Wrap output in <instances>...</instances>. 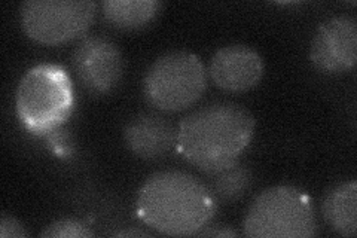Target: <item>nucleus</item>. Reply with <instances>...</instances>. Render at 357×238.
<instances>
[{"label":"nucleus","mask_w":357,"mask_h":238,"mask_svg":"<svg viewBox=\"0 0 357 238\" xmlns=\"http://www.w3.org/2000/svg\"><path fill=\"white\" fill-rule=\"evenodd\" d=\"M124 142L136 156L155 161L177 146V128L158 113H140L127 122Z\"/></svg>","instance_id":"nucleus-10"},{"label":"nucleus","mask_w":357,"mask_h":238,"mask_svg":"<svg viewBox=\"0 0 357 238\" xmlns=\"http://www.w3.org/2000/svg\"><path fill=\"white\" fill-rule=\"evenodd\" d=\"M218 200L195 176L177 170L151 174L139 189L136 210L140 221L156 232L189 237L211 222Z\"/></svg>","instance_id":"nucleus-2"},{"label":"nucleus","mask_w":357,"mask_h":238,"mask_svg":"<svg viewBox=\"0 0 357 238\" xmlns=\"http://www.w3.org/2000/svg\"><path fill=\"white\" fill-rule=\"evenodd\" d=\"M103 15L110 26L121 30H140L161 14L158 0H105Z\"/></svg>","instance_id":"nucleus-12"},{"label":"nucleus","mask_w":357,"mask_h":238,"mask_svg":"<svg viewBox=\"0 0 357 238\" xmlns=\"http://www.w3.org/2000/svg\"><path fill=\"white\" fill-rule=\"evenodd\" d=\"M0 237L2 238H26L30 237L29 231L24 228L20 221L8 213L2 214V221H0Z\"/></svg>","instance_id":"nucleus-15"},{"label":"nucleus","mask_w":357,"mask_h":238,"mask_svg":"<svg viewBox=\"0 0 357 238\" xmlns=\"http://www.w3.org/2000/svg\"><path fill=\"white\" fill-rule=\"evenodd\" d=\"M265 64L258 51L248 45H227L211 57L207 75L228 93H244L259 84Z\"/></svg>","instance_id":"nucleus-9"},{"label":"nucleus","mask_w":357,"mask_h":238,"mask_svg":"<svg viewBox=\"0 0 357 238\" xmlns=\"http://www.w3.org/2000/svg\"><path fill=\"white\" fill-rule=\"evenodd\" d=\"M75 106L72 77L64 67L42 63L21 77L17 88V115L29 133L48 134L69 119Z\"/></svg>","instance_id":"nucleus-3"},{"label":"nucleus","mask_w":357,"mask_h":238,"mask_svg":"<svg viewBox=\"0 0 357 238\" xmlns=\"http://www.w3.org/2000/svg\"><path fill=\"white\" fill-rule=\"evenodd\" d=\"M42 238H91L94 232L79 221L61 219L45 226L39 234Z\"/></svg>","instance_id":"nucleus-14"},{"label":"nucleus","mask_w":357,"mask_h":238,"mask_svg":"<svg viewBox=\"0 0 357 238\" xmlns=\"http://www.w3.org/2000/svg\"><path fill=\"white\" fill-rule=\"evenodd\" d=\"M96 10L93 0H27L20 5V22L31 40L54 47L84 36Z\"/></svg>","instance_id":"nucleus-6"},{"label":"nucleus","mask_w":357,"mask_h":238,"mask_svg":"<svg viewBox=\"0 0 357 238\" xmlns=\"http://www.w3.org/2000/svg\"><path fill=\"white\" fill-rule=\"evenodd\" d=\"M243 230L250 238H312L319 232L314 204L298 188H270L250 204Z\"/></svg>","instance_id":"nucleus-4"},{"label":"nucleus","mask_w":357,"mask_h":238,"mask_svg":"<svg viewBox=\"0 0 357 238\" xmlns=\"http://www.w3.org/2000/svg\"><path fill=\"white\" fill-rule=\"evenodd\" d=\"M115 237H152L151 232L143 231V230H124L118 231L114 234Z\"/></svg>","instance_id":"nucleus-17"},{"label":"nucleus","mask_w":357,"mask_h":238,"mask_svg":"<svg viewBox=\"0 0 357 238\" xmlns=\"http://www.w3.org/2000/svg\"><path fill=\"white\" fill-rule=\"evenodd\" d=\"M321 213L331 228L342 237L357 232V184L342 182L331 188L321 202Z\"/></svg>","instance_id":"nucleus-11"},{"label":"nucleus","mask_w":357,"mask_h":238,"mask_svg":"<svg viewBox=\"0 0 357 238\" xmlns=\"http://www.w3.org/2000/svg\"><path fill=\"white\" fill-rule=\"evenodd\" d=\"M310 60L317 70L338 75L351 70L357 63V20L337 15L319 26L310 48Z\"/></svg>","instance_id":"nucleus-8"},{"label":"nucleus","mask_w":357,"mask_h":238,"mask_svg":"<svg viewBox=\"0 0 357 238\" xmlns=\"http://www.w3.org/2000/svg\"><path fill=\"white\" fill-rule=\"evenodd\" d=\"M197 237H238V232L234 231L227 226H206L195 234Z\"/></svg>","instance_id":"nucleus-16"},{"label":"nucleus","mask_w":357,"mask_h":238,"mask_svg":"<svg viewBox=\"0 0 357 238\" xmlns=\"http://www.w3.org/2000/svg\"><path fill=\"white\" fill-rule=\"evenodd\" d=\"M206 174L210 177L211 194L223 202L240 200L252 185L250 170L238 161Z\"/></svg>","instance_id":"nucleus-13"},{"label":"nucleus","mask_w":357,"mask_h":238,"mask_svg":"<svg viewBox=\"0 0 357 238\" xmlns=\"http://www.w3.org/2000/svg\"><path fill=\"white\" fill-rule=\"evenodd\" d=\"M72 66L77 81L93 96L114 91L126 70L119 47L103 36L84 38L73 51Z\"/></svg>","instance_id":"nucleus-7"},{"label":"nucleus","mask_w":357,"mask_h":238,"mask_svg":"<svg viewBox=\"0 0 357 238\" xmlns=\"http://www.w3.org/2000/svg\"><path fill=\"white\" fill-rule=\"evenodd\" d=\"M256 128L255 117L234 101H213L177 126V149L188 163L211 173L238 161Z\"/></svg>","instance_id":"nucleus-1"},{"label":"nucleus","mask_w":357,"mask_h":238,"mask_svg":"<svg viewBox=\"0 0 357 238\" xmlns=\"http://www.w3.org/2000/svg\"><path fill=\"white\" fill-rule=\"evenodd\" d=\"M207 81L206 67L195 54L170 51L151 64L143 79V91L155 109L176 113L203 97Z\"/></svg>","instance_id":"nucleus-5"}]
</instances>
